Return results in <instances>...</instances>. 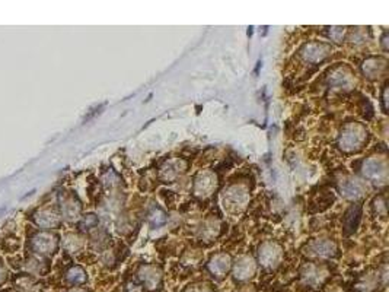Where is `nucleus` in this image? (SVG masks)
<instances>
[{
  "instance_id": "nucleus-1",
  "label": "nucleus",
  "mask_w": 389,
  "mask_h": 292,
  "mask_svg": "<svg viewBox=\"0 0 389 292\" xmlns=\"http://www.w3.org/2000/svg\"><path fill=\"white\" fill-rule=\"evenodd\" d=\"M364 130L360 126H348L347 129L342 131L340 137V145L345 151H353L360 148V145L364 142Z\"/></svg>"
},
{
  "instance_id": "nucleus-2",
  "label": "nucleus",
  "mask_w": 389,
  "mask_h": 292,
  "mask_svg": "<svg viewBox=\"0 0 389 292\" xmlns=\"http://www.w3.org/2000/svg\"><path fill=\"white\" fill-rule=\"evenodd\" d=\"M363 174L373 181H383L386 179V165L380 160H369L363 165Z\"/></svg>"
},
{
  "instance_id": "nucleus-3",
  "label": "nucleus",
  "mask_w": 389,
  "mask_h": 292,
  "mask_svg": "<svg viewBox=\"0 0 389 292\" xmlns=\"http://www.w3.org/2000/svg\"><path fill=\"white\" fill-rule=\"evenodd\" d=\"M252 273H254V264H252V261L249 259L239 260V263H238L236 267H235V276H236V279L243 280V279L249 277Z\"/></svg>"
},
{
  "instance_id": "nucleus-4",
  "label": "nucleus",
  "mask_w": 389,
  "mask_h": 292,
  "mask_svg": "<svg viewBox=\"0 0 389 292\" xmlns=\"http://www.w3.org/2000/svg\"><path fill=\"white\" fill-rule=\"evenodd\" d=\"M209 267H210L211 273H214L216 276L225 275L227 272V269H229V259H227L226 256L219 254V256H216L214 259L211 260Z\"/></svg>"
},
{
  "instance_id": "nucleus-5",
  "label": "nucleus",
  "mask_w": 389,
  "mask_h": 292,
  "mask_svg": "<svg viewBox=\"0 0 389 292\" xmlns=\"http://www.w3.org/2000/svg\"><path fill=\"white\" fill-rule=\"evenodd\" d=\"M308 60H322L326 56V47L322 44H309L305 47V53Z\"/></svg>"
},
{
  "instance_id": "nucleus-6",
  "label": "nucleus",
  "mask_w": 389,
  "mask_h": 292,
  "mask_svg": "<svg viewBox=\"0 0 389 292\" xmlns=\"http://www.w3.org/2000/svg\"><path fill=\"white\" fill-rule=\"evenodd\" d=\"M340 189L341 192H342V195L345 196V197H354V196L360 195V192H361V187L353 180L342 181L340 184Z\"/></svg>"
},
{
  "instance_id": "nucleus-7",
  "label": "nucleus",
  "mask_w": 389,
  "mask_h": 292,
  "mask_svg": "<svg viewBox=\"0 0 389 292\" xmlns=\"http://www.w3.org/2000/svg\"><path fill=\"white\" fill-rule=\"evenodd\" d=\"M140 277L142 280L146 283L149 288H155L156 283L159 282V273L156 272V269L153 267H146L140 272Z\"/></svg>"
},
{
  "instance_id": "nucleus-8",
  "label": "nucleus",
  "mask_w": 389,
  "mask_h": 292,
  "mask_svg": "<svg viewBox=\"0 0 389 292\" xmlns=\"http://www.w3.org/2000/svg\"><path fill=\"white\" fill-rule=\"evenodd\" d=\"M312 248H313L315 254H318L321 257H329L334 253V245L331 243H328V241H319V243L313 244Z\"/></svg>"
},
{
  "instance_id": "nucleus-9",
  "label": "nucleus",
  "mask_w": 389,
  "mask_h": 292,
  "mask_svg": "<svg viewBox=\"0 0 389 292\" xmlns=\"http://www.w3.org/2000/svg\"><path fill=\"white\" fill-rule=\"evenodd\" d=\"M259 257L262 260V263L265 266H273L274 263L278 259V251H273V250H265V251H261Z\"/></svg>"
},
{
  "instance_id": "nucleus-10",
  "label": "nucleus",
  "mask_w": 389,
  "mask_h": 292,
  "mask_svg": "<svg viewBox=\"0 0 389 292\" xmlns=\"http://www.w3.org/2000/svg\"><path fill=\"white\" fill-rule=\"evenodd\" d=\"M69 280L70 282H75V283H81L85 280V273L79 270V269H75V270H72V273L69 275Z\"/></svg>"
},
{
  "instance_id": "nucleus-11",
  "label": "nucleus",
  "mask_w": 389,
  "mask_h": 292,
  "mask_svg": "<svg viewBox=\"0 0 389 292\" xmlns=\"http://www.w3.org/2000/svg\"><path fill=\"white\" fill-rule=\"evenodd\" d=\"M188 292H211L207 286H204V285H197L194 288H191V289H188Z\"/></svg>"
},
{
  "instance_id": "nucleus-12",
  "label": "nucleus",
  "mask_w": 389,
  "mask_h": 292,
  "mask_svg": "<svg viewBox=\"0 0 389 292\" xmlns=\"http://www.w3.org/2000/svg\"><path fill=\"white\" fill-rule=\"evenodd\" d=\"M72 292H83V291H72Z\"/></svg>"
}]
</instances>
